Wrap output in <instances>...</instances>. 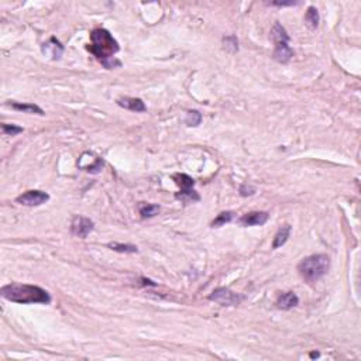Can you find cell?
<instances>
[{"instance_id": "cell-1", "label": "cell", "mask_w": 361, "mask_h": 361, "mask_svg": "<svg viewBox=\"0 0 361 361\" xmlns=\"http://www.w3.org/2000/svg\"><path fill=\"white\" fill-rule=\"evenodd\" d=\"M88 50L107 69L122 65L120 61L114 59V55L120 51L119 43L106 28H95L90 31V44L88 45Z\"/></svg>"}, {"instance_id": "cell-2", "label": "cell", "mask_w": 361, "mask_h": 361, "mask_svg": "<svg viewBox=\"0 0 361 361\" xmlns=\"http://www.w3.org/2000/svg\"><path fill=\"white\" fill-rule=\"evenodd\" d=\"M0 293L4 299L14 302V304L48 305L51 302V296L45 289L37 285H28V284L11 282L9 285L1 286Z\"/></svg>"}, {"instance_id": "cell-3", "label": "cell", "mask_w": 361, "mask_h": 361, "mask_svg": "<svg viewBox=\"0 0 361 361\" xmlns=\"http://www.w3.org/2000/svg\"><path fill=\"white\" fill-rule=\"evenodd\" d=\"M330 268V258L326 254H313L304 258L298 264V272L302 280L309 284L323 278Z\"/></svg>"}, {"instance_id": "cell-4", "label": "cell", "mask_w": 361, "mask_h": 361, "mask_svg": "<svg viewBox=\"0 0 361 361\" xmlns=\"http://www.w3.org/2000/svg\"><path fill=\"white\" fill-rule=\"evenodd\" d=\"M271 38L275 44L274 59L280 64H288L293 56V50L289 47L291 38L286 33V30L278 22L274 24V27L271 30Z\"/></svg>"}, {"instance_id": "cell-5", "label": "cell", "mask_w": 361, "mask_h": 361, "mask_svg": "<svg viewBox=\"0 0 361 361\" xmlns=\"http://www.w3.org/2000/svg\"><path fill=\"white\" fill-rule=\"evenodd\" d=\"M209 301L222 305V306H237L243 301V296L233 292L229 288L220 286V288H216L213 292L209 295Z\"/></svg>"}, {"instance_id": "cell-6", "label": "cell", "mask_w": 361, "mask_h": 361, "mask_svg": "<svg viewBox=\"0 0 361 361\" xmlns=\"http://www.w3.org/2000/svg\"><path fill=\"white\" fill-rule=\"evenodd\" d=\"M50 201V195L44 191H38V189H31V191L23 192L20 196L16 198V202L20 203L23 206H28V207H35V206H41Z\"/></svg>"}, {"instance_id": "cell-7", "label": "cell", "mask_w": 361, "mask_h": 361, "mask_svg": "<svg viewBox=\"0 0 361 361\" xmlns=\"http://www.w3.org/2000/svg\"><path fill=\"white\" fill-rule=\"evenodd\" d=\"M93 229L95 223L85 216H75L71 222V232L79 238H86L93 232Z\"/></svg>"}, {"instance_id": "cell-8", "label": "cell", "mask_w": 361, "mask_h": 361, "mask_svg": "<svg viewBox=\"0 0 361 361\" xmlns=\"http://www.w3.org/2000/svg\"><path fill=\"white\" fill-rule=\"evenodd\" d=\"M270 217L268 212H248V213L243 214L238 219V223L243 227H253V226H262L267 223Z\"/></svg>"}, {"instance_id": "cell-9", "label": "cell", "mask_w": 361, "mask_h": 361, "mask_svg": "<svg viewBox=\"0 0 361 361\" xmlns=\"http://www.w3.org/2000/svg\"><path fill=\"white\" fill-rule=\"evenodd\" d=\"M116 103L123 107L126 110H130V112L135 113H144L147 112V106L144 102L141 101L140 98H129V96H124V98H119Z\"/></svg>"}, {"instance_id": "cell-10", "label": "cell", "mask_w": 361, "mask_h": 361, "mask_svg": "<svg viewBox=\"0 0 361 361\" xmlns=\"http://www.w3.org/2000/svg\"><path fill=\"white\" fill-rule=\"evenodd\" d=\"M43 54L44 55L51 56L54 61L61 59V56L64 54V45L61 44L55 37H51L44 45H43Z\"/></svg>"}, {"instance_id": "cell-11", "label": "cell", "mask_w": 361, "mask_h": 361, "mask_svg": "<svg viewBox=\"0 0 361 361\" xmlns=\"http://www.w3.org/2000/svg\"><path fill=\"white\" fill-rule=\"evenodd\" d=\"M277 308L282 309V310H289L299 304V298L295 292H284L278 296L277 299Z\"/></svg>"}, {"instance_id": "cell-12", "label": "cell", "mask_w": 361, "mask_h": 361, "mask_svg": "<svg viewBox=\"0 0 361 361\" xmlns=\"http://www.w3.org/2000/svg\"><path fill=\"white\" fill-rule=\"evenodd\" d=\"M11 109L17 110V112L28 113V114H38V116H45V112L38 106V104H34V103H19V102H9L7 103Z\"/></svg>"}, {"instance_id": "cell-13", "label": "cell", "mask_w": 361, "mask_h": 361, "mask_svg": "<svg viewBox=\"0 0 361 361\" xmlns=\"http://www.w3.org/2000/svg\"><path fill=\"white\" fill-rule=\"evenodd\" d=\"M291 232H292V227L291 225H284L282 227H280V230L277 232V234L274 237V241H272V248L277 250V248L282 247L288 238L291 236Z\"/></svg>"}, {"instance_id": "cell-14", "label": "cell", "mask_w": 361, "mask_h": 361, "mask_svg": "<svg viewBox=\"0 0 361 361\" xmlns=\"http://www.w3.org/2000/svg\"><path fill=\"white\" fill-rule=\"evenodd\" d=\"M175 198L183 203H193L201 201L199 193L195 191L193 188H189V189H180V192L175 193Z\"/></svg>"}, {"instance_id": "cell-15", "label": "cell", "mask_w": 361, "mask_h": 361, "mask_svg": "<svg viewBox=\"0 0 361 361\" xmlns=\"http://www.w3.org/2000/svg\"><path fill=\"white\" fill-rule=\"evenodd\" d=\"M172 180H175V183L180 186V189H189V188H193V185H195L193 178H191L186 174H175V175H172Z\"/></svg>"}, {"instance_id": "cell-16", "label": "cell", "mask_w": 361, "mask_h": 361, "mask_svg": "<svg viewBox=\"0 0 361 361\" xmlns=\"http://www.w3.org/2000/svg\"><path fill=\"white\" fill-rule=\"evenodd\" d=\"M140 214L143 219H151L154 216H157L159 213V206L154 205V203H144V205H140Z\"/></svg>"}, {"instance_id": "cell-17", "label": "cell", "mask_w": 361, "mask_h": 361, "mask_svg": "<svg viewBox=\"0 0 361 361\" xmlns=\"http://www.w3.org/2000/svg\"><path fill=\"white\" fill-rule=\"evenodd\" d=\"M319 20H320V17H319V11H317V9L313 7V6L308 7V10L305 13V22H306V24H308L310 28H316V27L319 26Z\"/></svg>"}, {"instance_id": "cell-18", "label": "cell", "mask_w": 361, "mask_h": 361, "mask_svg": "<svg viewBox=\"0 0 361 361\" xmlns=\"http://www.w3.org/2000/svg\"><path fill=\"white\" fill-rule=\"evenodd\" d=\"M234 219V212H230V210H227V212H222V213H219L216 217L213 219V222H212V227H222V226L227 225V223H230L232 220Z\"/></svg>"}, {"instance_id": "cell-19", "label": "cell", "mask_w": 361, "mask_h": 361, "mask_svg": "<svg viewBox=\"0 0 361 361\" xmlns=\"http://www.w3.org/2000/svg\"><path fill=\"white\" fill-rule=\"evenodd\" d=\"M107 247L113 250V251H117V253H126V254H133L137 253L138 248L134 244H122V243H109Z\"/></svg>"}, {"instance_id": "cell-20", "label": "cell", "mask_w": 361, "mask_h": 361, "mask_svg": "<svg viewBox=\"0 0 361 361\" xmlns=\"http://www.w3.org/2000/svg\"><path fill=\"white\" fill-rule=\"evenodd\" d=\"M185 123L189 127H198L199 124L202 123V113L199 110H189L186 113Z\"/></svg>"}, {"instance_id": "cell-21", "label": "cell", "mask_w": 361, "mask_h": 361, "mask_svg": "<svg viewBox=\"0 0 361 361\" xmlns=\"http://www.w3.org/2000/svg\"><path fill=\"white\" fill-rule=\"evenodd\" d=\"M223 48L226 51L234 54L238 51V40H237L236 35H227L223 37Z\"/></svg>"}, {"instance_id": "cell-22", "label": "cell", "mask_w": 361, "mask_h": 361, "mask_svg": "<svg viewBox=\"0 0 361 361\" xmlns=\"http://www.w3.org/2000/svg\"><path fill=\"white\" fill-rule=\"evenodd\" d=\"M1 131H3V134L4 135H17L20 134L24 131V129L23 127H19V126H16V124H7V123H3L1 124Z\"/></svg>"}, {"instance_id": "cell-23", "label": "cell", "mask_w": 361, "mask_h": 361, "mask_svg": "<svg viewBox=\"0 0 361 361\" xmlns=\"http://www.w3.org/2000/svg\"><path fill=\"white\" fill-rule=\"evenodd\" d=\"M254 193H256V188H253V186H248V185L240 186V195L241 196H251Z\"/></svg>"}, {"instance_id": "cell-24", "label": "cell", "mask_w": 361, "mask_h": 361, "mask_svg": "<svg viewBox=\"0 0 361 361\" xmlns=\"http://www.w3.org/2000/svg\"><path fill=\"white\" fill-rule=\"evenodd\" d=\"M271 6H277V7H285V6H296L298 4V1H271L270 3Z\"/></svg>"}, {"instance_id": "cell-25", "label": "cell", "mask_w": 361, "mask_h": 361, "mask_svg": "<svg viewBox=\"0 0 361 361\" xmlns=\"http://www.w3.org/2000/svg\"><path fill=\"white\" fill-rule=\"evenodd\" d=\"M319 356H320V354H319L317 351H312V353H310V359H317Z\"/></svg>"}]
</instances>
